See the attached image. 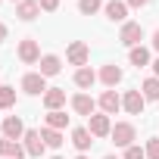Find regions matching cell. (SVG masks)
I'll return each mask as SVG.
<instances>
[{
  "mask_svg": "<svg viewBox=\"0 0 159 159\" xmlns=\"http://www.w3.org/2000/svg\"><path fill=\"white\" fill-rule=\"evenodd\" d=\"M147 3H150V0H128V7H131V10H140V7H147Z\"/></svg>",
  "mask_w": 159,
  "mask_h": 159,
  "instance_id": "obj_29",
  "label": "cell"
},
{
  "mask_svg": "<svg viewBox=\"0 0 159 159\" xmlns=\"http://www.w3.org/2000/svg\"><path fill=\"white\" fill-rule=\"evenodd\" d=\"M100 7H103V0H78V10H81L84 16H94Z\"/></svg>",
  "mask_w": 159,
  "mask_h": 159,
  "instance_id": "obj_25",
  "label": "cell"
},
{
  "mask_svg": "<svg viewBox=\"0 0 159 159\" xmlns=\"http://www.w3.org/2000/svg\"><path fill=\"white\" fill-rule=\"evenodd\" d=\"M59 69H62L59 56H53V53L41 56V75H44V78H50V75H59Z\"/></svg>",
  "mask_w": 159,
  "mask_h": 159,
  "instance_id": "obj_18",
  "label": "cell"
},
{
  "mask_svg": "<svg viewBox=\"0 0 159 159\" xmlns=\"http://www.w3.org/2000/svg\"><path fill=\"white\" fill-rule=\"evenodd\" d=\"M106 19L109 22H125L128 19V3H122V0H109V3H106Z\"/></svg>",
  "mask_w": 159,
  "mask_h": 159,
  "instance_id": "obj_13",
  "label": "cell"
},
{
  "mask_svg": "<svg viewBox=\"0 0 159 159\" xmlns=\"http://www.w3.org/2000/svg\"><path fill=\"white\" fill-rule=\"evenodd\" d=\"M22 140H25V153H28V156H34V159H41V156H44L47 143H44L41 131H25V134H22Z\"/></svg>",
  "mask_w": 159,
  "mask_h": 159,
  "instance_id": "obj_5",
  "label": "cell"
},
{
  "mask_svg": "<svg viewBox=\"0 0 159 159\" xmlns=\"http://www.w3.org/2000/svg\"><path fill=\"white\" fill-rule=\"evenodd\" d=\"M0 156H3V159H22V156H25V147H22L19 140L0 137Z\"/></svg>",
  "mask_w": 159,
  "mask_h": 159,
  "instance_id": "obj_9",
  "label": "cell"
},
{
  "mask_svg": "<svg viewBox=\"0 0 159 159\" xmlns=\"http://www.w3.org/2000/svg\"><path fill=\"white\" fill-rule=\"evenodd\" d=\"M94 137H106V134H112V122H109V116L106 112H100V116H91V128H88Z\"/></svg>",
  "mask_w": 159,
  "mask_h": 159,
  "instance_id": "obj_8",
  "label": "cell"
},
{
  "mask_svg": "<svg viewBox=\"0 0 159 159\" xmlns=\"http://www.w3.org/2000/svg\"><path fill=\"white\" fill-rule=\"evenodd\" d=\"M100 81H103L106 88H116V84L122 81V69H119L116 62H109V66H103V69H100Z\"/></svg>",
  "mask_w": 159,
  "mask_h": 159,
  "instance_id": "obj_15",
  "label": "cell"
},
{
  "mask_svg": "<svg viewBox=\"0 0 159 159\" xmlns=\"http://www.w3.org/2000/svg\"><path fill=\"white\" fill-rule=\"evenodd\" d=\"M38 13H41V3H38V0H22V3L16 7V16H19L22 22H31Z\"/></svg>",
  "mask_w": 159,
  "mask_h": 159,
  "instance_id": "obj_16",
  "label": "cell"
},
{
  "mask_svg": "<svg viewBox=\"0 0 159 159\" xmlns=\"http://www.w3.org/2000/svg\"><path fill=\"white\" fill-rule=\"evenodd\" d=\"M72 143L78 147V153H88L91 143H94V134H91L88 128H75V131H72Z\"/></svg>",
  "mask_w": 159,
  "mask_h": 159,
  "instance_id": "obj_14",
  "label": "cell"
},
{
  "mask_svg": "<svg viewBox=\"0 0 159 159\" xmlns=\"http://www.w3.org/2000/svg\"><path fill=\"white\" fill-rule=\"evenodd\" d=\"M22 91L31 94V97H38V94H47L50 88H47V78H44L41 72H28V75L22 78Z\"/></svg>",
  "mask_w": 159,
  "mask_h": 159,
  "instance_id": "obj_4",
  "label": "cell"
},
{
  "mask_svg": "<svg viewBox=\"0 0 159 159\" xmlns=\"http://www.w3.org/2000/svg\"><path fill=\"white\" fill-rule=\"evenodd\" d=\"M75 159H88V156H84V153H81V156H75Z\"/></svg>",
  "mask_w": 159,
  "mask_h": 159,
  "instance_id": "obj_33",
  "label": "cell"
},
{
  "mask_svg": "<svg viewBox=\"0 0 159 159\" xmlns=\"http://www.w3.org/2000/svg\"><path fill=\"white\" fill-rule=\"evenodd\" d=\"M122 106H125V112H131V116H143L147 100H143V94H140V91H128V94L122 97Z\"/></svg>",
  "mask_w": 159,
  "mask_h": 159,
  "instance_id": "obj_6",
  "label": "cell"
},
{
  "mask_svg": "<svg viewBox=\"0 0 159 159\" xmlns=\"http://www.w3.org/2000/svg\"><path fill=\"white\" fill-rule=\"evenodd\" d=\"M94 81H97V72H94V69L84 66V69H78V72H75V84H78V88H91Z\"/></svg>",
  "mask_w": 159,
  "mask_h": 159,
  "instance_id": "obj_20",
  "label": "cell"
},
{
  "mask_svg": "<svg viewBox=\"0 0 159 159\" xmlns=\"http://www.w3.org/2000/svg\"><path fill=\"white\" fill-rule=\"evenodd\" d=\"M94 106H97V103H94V97H88V94H75V97H72V109H75L78 116H88V119H91V116H94Z\"/></svg>",
  "mask_w": 159,
  "mask_h": 159,
  "instance_id": "obj_11",
  "label": "cell"
},
{
  "mask_svg": "<svg viewBox=\"0 0 159 159\" xmlns=\"http://www.w3.org/2000/svg\"><path fill=\"white\" fill-rule=\"evenodd\" d=\"M125 159H147V153L134 143V147H128V150H125Z\"/></svg>",
  "mask_w": 159,
  "mask_h": 159,
  "instance_id": "obj_27",
  "label": "cell"
},
{
  "mask_svg": "<svg viewBox=\"0 0 159 159\" xmlns=\"http://www.w3.org/2000/svg\"><path fill=\"white\" fill-rule=\"evenodd\" d=\"M103 159H116V156H103Z\"/></svg>",
  "mask_w": 159,
  "mask_h": 159,
  "instance_id": "obj_34",
  "label": "cell"
},
{
  "mask_svg": "<svg viewBox=\"0 0 159 159\" xmlns=\"http://www.w3.org/2000/svg\"><path fill=\"white\" fill-rule=\"evenodd\" d=\"M10 106H16V88L0 84V109H10Z\"/></svg>",
  "mask_w": 159,
  "mask_h": 159,
  "instance_id": "obj_24",
  "label": "cell"
},
{
  "mask_svg": "<svg viewBox=\"0 0 159 159\" xmlns=\"http://www.w3.org/2000/svg\"><path fill=\"white\" fill-rule=\"evenodd\" d=\"M53 159H62V156H53Z\"/></svg>",
  "mask_w": 159,
  "mask_h": 159,
  "instance_id": "obj_36",
  "label": "cell"
},
{
  "mask_svg": "<svg viewBox=\"0 0 159 159\" xmlns=\"http://www.w3.org/2000/svg\"><path fill=\"white\" fill-rule=\"evenodd\" d=\"M109 137H112V143H116V147H125V150H128V147H134L137 131H134V125H131V122H119V125L112 128V134H109Z\"/></svg>",
  "mask_w": 159,
  "mask_h": 159,
  "instance_id": "obj_1",
  "label": "cell"
},
{
  "mask_svg": "<svg viewBox=\"0 0 159 159\" xmlns=\"http://www.w3.org/2000/svg\"><path fill=\"white\" fill-rule=\"evenodd\" d=\"M153 47H156V50H159V31H156V34H153Z\"/></svg>",
  "mask_w": 159,
  "mask_h": 159,
  "instance_id": "obj_31",
  "label": "cell"
},
{
  "mask_svg": "<svg viewBox=\"0 0 159 159\" xmlns=\"http://www.w3.org/2000/svg\"><path fill=\"white\" fill-rule=\"evenodd\" d=\"M41 137H44V143H47L50 150H59V147L66 143L62 131H56V128H44V131H41Z\"/></svg>",
  "mask_w": 159,
  "mask_h": 159,
  "instance_id": "obj_19",
  "label": "cell"
},
{
  "mask_svg": "<svg viewBox=\"0 0 159 159\" xmlns=\"http://www.w3.org/2000/svg\"><path fill=\"white\" fill-rule=\"evenodd\" d=\"M100 109H103L106 116H116V112L122 109V97H119L116 91H103V97H100Z\"/></svg>",
  "mask_w": 159,
  "mask_h": 159,
  "instance_id": "obj_12",
  "label": "cell"
},
{
  "mask_svg": "<svg viewBox=\"0 0 159 159\" xmlns=\"http://www.w3.org/2000/svg\"><path fill=\"white\" fill-rule=\"evenodd\" d=\"M69 125V116L62 112V109H53V112H47V128H56V131H62Z\"/></svg>",
  "mask_w": 159,
  "mask_h": 159,
  "instance_id": "obj_21",
  "label": "cell"
},
{
  "mask_svg": "<svg viewBox=\"0 0 159 159\" xmlns=\"http://www.w3.org/2000/svg\"><path fill=\"white\" fill-rule=\"evenodd\" d=\"M119 41H122L125 47H140V41H143V25H140V22H125Z\"/></svg>",
  "mask_w": 159,
  "mask_h": 159,
  "instance_id": "obj_3",
  "label": "cell"
},
{
  "mask_svg": "<svg viewBox=\"0 0 159 159\" xmlns=\"http://www.w3.org/2000/svg\"><path fill=\"white\" fill-rule=\"evenodd\" d=\"M13 3H22V0H13Z\"/></svg>",
  "mask_w": 159,
  "mask_h": 159,
  "instance_id": "obj_35",
  "label": "cell"
},
{
  "mask_svg": "<svg viewBox=\"0 0 159 159\" xmlns=\"http://www.w3.org/2000/svg\"><path fill=\"white\" fill-rule=\"evenodd\" d=\"M128 59H131V66H147L150 62V53H147V47H131V53H128Z\"/></svg>",
  "mask_w": 159,
  "mask_h": 159,
  "instance_id": "obj_23",
  "label": "cell"
},
{
  "mask_svg": "<svg viewBox=\"0 0 159 159\" xmlns=\"http://www.w3.org/2000/svg\"><path fill=\"white\" fill-rule=\"evenodd\" d=\"M19 59H22L25 66H34V62H41V50H38V44H34L31 38L19 44Z\"/></svg>",
  "mask_w": 159,
  "mask_h": 159,
  "instance_id": "obj_7",
  "label": "cell"
},
{
  "mask_svg": "<svg viewBox=\"0 0 159 159\" xmlns=\"http://www.w3.org/2000/svg\"><path fill=\"white\" fill-rule=\"evenodd\" d=\"M38 3H41V10H47V13H56L59 0H38Z\"/></svg>",
  "mask_w": 159,
  "mask_h": 159,
  "instance_id": "obj_28",
  "label": "cell"
},
{
  "mask_svg": "<svg viewBox=\"0 0 159 159\" xmlns=\"http://www.w3.org/2000/svg\"><path fill=\"white\" fill-rule=\"evenodd\" d=\"M140 94H143V100H159V78H147L140 84Z\"/></svg>",
  "mask_w": 159,
  "mask_h": 159,
  "instance_id": "obj_22",
  "label": "cell"
},
{
  "mask_svg": "<svg viewBox=\"0 0 159 159\" xmlns=\"http://www.w3.org/2000/svg\"><path fill=\"white\" fill-rule=\"evenodd\" d=\"M143 153H147V159H159V137H150Z\"/></svg>",
  "mask_w": 159,
  "mask_h": 159,
  "instance_id": "obj_26",
  "label": "cell"
},
{
  "mask_svg": "<svg viewBox=\"0 0 159 159\" xmlns=\"http://www.w3.org/2000/svg\"><path fill=\"white\" fill-rule=\"evenodd\" d=\"M25 134V125H22V119L19 116H7L3 119V137H10V140H19Z\"/></svg>",
  "mask_w": 159,
  "mask_h": 159,
  "instance_id": "obj_10",
  "label": "cell"
},
{
  "mask_svg": "<svg viewBox=\"0 0 159 159\" xmlns=\"http://www.w3.org/2000/svg\"><path fill=\"white\" fill-rule=\"evenodd\" d=\"M44 106L53 112V109H62L66 106V91H59V88H50L47 94H44Z\"/></svg>",
  "mask_w": 159,
  "mask_h": 159,
  "instance_id": "obj_17",
  "label": "cell"
},
{
  "mask_svg": "<svg viewBox=\"0 0 159 159\" xmlns=\"http://www.w3.org/2000/svg\"><path fill=\"white\" fill-rule=\"evenodd\" d=\"M3 41H7V25L0 22V44H3Z\"/></svg>",
  "mask_w": 159,
  "mask_h": 159,
  "instance_id": "obj_30",
  "label": "cell"
},
{
  "mask_svg": "<svg viewBox=\"0 0 159 159\" xmlns=\"http://www.w3.org/2000/svg\"><path fill=\"white\" fill-rule=\"evenodd\" d=\"M66 59H69L72 66H78V69H84V66H88V59H91L88 44H84V41H72V44H69V50H66Z\"/></svg>",
  "mask_w": 159,
  "mask_h": 159,
  "instance_id": "obj_2",
  "label": "cell"
},
{
  "mask_svg": "<svg viewBox=\"0 0 159 159\" xmlns=\"http://www.w3.org/2000/svg\"><path fill=\"white\" fill-rule=\"evenodd\" d=\"M153 72H156V78H159V59H156V62H153Z\"/></svg>",
  "mask_w": 159,
  "mask_h": 159,
  "instance_id": "obj_32",
  "label": "cell"
}]
</instances>
